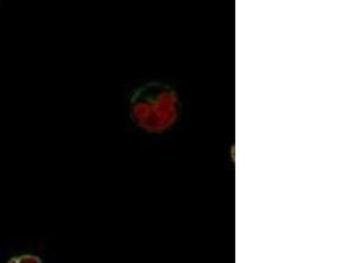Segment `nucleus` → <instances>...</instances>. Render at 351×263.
<instances>
[{
    "instance_id": "f03ea898",
    "label": "nucleus",
    "mask_w": 351,
    "mask_h": 263,
    "mask_svg": "<svg viewBox=\"0 0 351 263\" xmlns=\"http://www.w3.org/2000/svg\"><path fill=\"white\" fill-rule=\"evenodd\" d=\"M7 263H43L41 258L33 254H23L11 258Z\"/></svg>"
},
{
    "instance_id": "f257e3e1",
    "label": "nucleus",
    "mask_w": 351,
    "mask_h": 263,
    "mask_svg": "<svg viewBox=\"0 0 351 263\" xmlns=\"http://www.w3.org/2000/svg\"><path fill=\"white\" fill-rule=\"evenodd\" d=\"M179 107L176 88L167 83L153 81L134 91L129 103V115L141 131L160 134L176 124Z\"/></svg>"
}]
</instances>
